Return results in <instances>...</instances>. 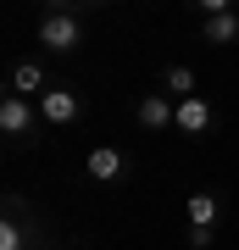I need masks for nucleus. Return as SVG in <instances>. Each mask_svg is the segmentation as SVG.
Here are the masks:
<instances>
[{"mask_svg": "<svg viewBox=\"0 0 239 250\" xmlns=\"http://www.w3.org/2000/svg\"><path fill=\"white\" fill-rule=\"evenodd\" d=\"M39 45L44 50H56V56H72L84 45V28L72 11H44V22H39Z\"/></svg>", "mask_w": 239, "mask_h": 250, "instance_id": "nucleus-1", "label": "nucleus"}, {"mask_svg": "<svg viewBox=\"0 0 239 250\" xmlns=\"http://www.w3.org/2000/svg\"><path fill=\"white\" fill-rule=\"evenodd\" d=\"M217 217H222V206H217V195H189V245L195 250H206L212 245V233H217Z\"/></svg>", "mask_w": 239, "mask_h": 250, "instance_id": "nucleus-2", "label": "nucleus"}, {"mask_svg": "<svg viewBox=\"0 0 239 250\" xmlns=\"http://www.w3.org/2000/svg\"><path fill=\"white\" fill-rule=\"evenodd\" d=\"M84 172H89L95 184H117V178H128V156H123V150H111V145H100V150H89Z\"/></svg>", "mask_w": 239, "mask_h": 250, "instance_id": "nucleus-3", "label": "nucleus"}, {"mask_svg": "<svg viewBox=\"0 0 239 250\" xmlns=\"http://www.w3.org/2000/svg\"><path fill=\"white\" fill-rule=\"evenodd\" d=\"M39 117H44V123H78V117H84V95L78 89H50L39 100Z\"/></svg>", "mask_w": 239, "mask_h": 250, "instance_id": "nucleus-4", "label": "nucleus"}, {"mask_svg": "<svg viewBox=\"0 0 239 250\" xmlns=\"http://www.w3.org/2000/svg\"><path fill=\"white\" fill-rule=\"evenodd\" d=\"M28 128H34V100H22V95H6V100H0V134L22 139Z\"/></svg>", "mask_w": 239, "mask_h": 250, "instance_id": "nucleus-5", "label": "nucleus"}, {"mask_svg": "<svg viewBox=\"0 0 239 250\" xmlns=\"http://www.w3.org/2000/svg\"><path fill=\"white\" fill-rule=\"evenodd\" d=\"M212 123H217V111L206 106L200 95H189V100H178V123H173L178 134H189V139H195V134H206V128H212Z\"/></svg>", "mask_w": 239, "mask_h": 250, "instance_id": "nucleus-6", "label": "nucleus"}, {"mask_svg": "<svg viewBox=\"0 0 239 250\" xmlns=\"http://www.w3.org/2000/svg\"><path fill=\"white\" fill-rule=\"evenodd\" d=\"M139 123L156 128V134H161V128H173V123H178V100H167V95H145V100H139Z\"/></svg>", "mask_w": 239, "mask_h": 250, "instance_id": "nucleus-7", "label": "nucleus"}, {"mask_svg": "<svg viewBox=\"0 0 239 250\" xmlns=\"http://www.w3.org/2000/svg\"><path fill=\"white\" fill-rule=\"evenodd\" d=\"M11 95H22V100H44V95H50V89H44V67L39 62H17V67H11Z\"/></svg>", "mask_w": 239, "mask_h": 250, "instance_id": "nucleus-8", "label": "nucleus"}, {"mask_svg": "<svg viewBox=\"0 0 239 250\" xmlns=\"http://www.w3.org/2000/svg\"><path fill=\"white\" fill-rule=\"evenodd\" d=\"M200 34H206V45H234V39H239V17H234V11H217V17L200 22Z\"/></svg>", "mask_w": 239, "mask_h": 250, "instance_id": "nucleus-9", "label": "nucleus"}, {"mask_svg": "<svg viewBox=\"0 0 239 250\" xmlns=\"http://www.w3.org/2000/svg\"><path fill=\"white\" fill-rule=\"evenodd\" d=\"M161 89H167V100H189L195 95V72L189 67H167L161 72Z\"/></svg>", "mask_w": 239, "mask_h": 250, "instance_id": "nucleus-10", "label": "nucleus"}, {"mask_svg": "<svg viewBox=\"0 0 239 250\" xmlns=\"http://www.w3.org/2000/svg\"><path fill=\"white\" fill-rule=\"evenodd\" d=\"M34 250H56V245H34Z\"/></svg>", "mask_w": 239, "mask_h": 250, "instance_id": "nucleus-11", "label": "nucleus"}]
</instances>
